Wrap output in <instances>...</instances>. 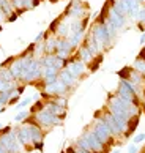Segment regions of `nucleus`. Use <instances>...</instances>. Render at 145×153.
I'll list each match as a JSON object with an SVG mask.
<instances>
[{"label":"nucleus","mask_w":145,"mask_h":153,"mask_svg":"<svg viewBox=\"0 0 145 153\" xmlns=\"http://www.w3.org/2000/svg\"><path fill=\"white\" fill-rule=\"evenodd\" d=\"M63 14L68 16L70 19H84V18L90 16V8L82 0H70V3L65 8Z\"/></svg>","instance_id":"f257e3e1"},{"label":"nucleus","mask_w":145,"mask_h":153,"mask_svg":"<svg viewBox=\"0 0 145 153\" xmlns=\"http://www.w3.org/2000/svg\"><path fill=\"white\" fill-rule=\"evenodd\" d=\"M92 129H93V133L98 136V139L101 140V142L107 147L110 142H112V139H114V136H112V133H110V129H109V126H107V123L104 122V118L101 117V114L99 115H96V118L93 120V123H92V126H90Z\"/></svg>","instance_id":"f03ea898"},{"label":"nucleus","mask_w":145,"mask_h":153,"mask_svg":"<svg viewBox=\"0 0 145 153\" xmlns=\"http://www.w3.org/2000/svg\"><path fill=\"white\" fill-rule=\"evenodd\" d=\"M70 22H71V19L68 18V16L62 14L58 19L54 21V24L51 25V32L58 38H66L71 33L70 32Z\"/></svg>","instance_id":"7ed1b4c3"},{"label":"nucleus","mask_w":145,"mask_h":153,"mask_svg":"<svg viewBox=\"0 0 145 153\" xmlns=\"http://www.w3.org/2000/svg\"><path fill=\"white\" fill-rule=\"evenodd\" d=\"M82 137H84V140L87 142L88 150H92V152H95V153H103V152H104L106 145L98 139V136L93 133L92 128H87L85 131L82 133Z\"/></svg>","instance_id":"20e7f679"},{"label":"nucleus","mask_w":145,"mask_h":153,"mask_svg":"<svg viewBox=\"0 0 145 153\" xmlns=\"http://www.w3.org/2000/svg\"><path fill=\"white\" fill-rule=\"evenodd\" d=\"M87 63H84L82 60H79L77 57H71L68 62H66V68L74 74L76 77H84L85 76V73H87Z\"/></svg>","instance_id":"39448f33"},{"label":"nucleus","mask_w":145,"mask_h":153,"mask_svg":"<svg viewBox=\"0 0 145 153\" xmlns=\"http://www.w3.org/2000/svg\"><path fill=\"white\" fill-rule=\"evenodd\" d=\"M58 79L65 84V85H68L71 90L74 88V87L77 85V84H79V81H81V79H79V77H76V76L72 74V73H71L66 66H65V68H62V70L58 71Z\"/></svg>","instance_id":"423d86ee"},{"label":"nucleus","mask_w":145,"mask_h":153,"mask_svg":"<svg viewBox=\"0 0 145 153\" xmlns=\"http://www.w3.org/2000/svg\"><path fill=\"white\" fill-rule=\"evenodd\" d=\"M76 57L79 59V60H82L84 63H87V65H90L92 62H96V60H98V59L93 57V54L90 52V51H88V48H87L84 43L76 49Z\"/></svg>","instance_id":"0eeeda50"},{"label":"nucleus","mask_w":145,"mask_h":153,"mask_svg":"<svg viewBox=\"0 0 145 153\" xmlns=\"http://www.w3.org/2000/svg\"><path fill=\"white\" fill-rule=\"evenodd\" d=\"M58 79V70H55L54 66H47V68H43L41 71V81L43 85L44 84H51L54 81H57Z\"/></svg>","instance_id":"6e6552de"},{"label":"nucleus","mask_w":145,"mask_h":153,"mask_svg":"<svg viewBox=\"0 0 145 153\" xmlns=\"http://www.w3.org/2000/svg\"><path fill=\"white\" fill-rule=\"evenodd\" d=\"M85 33L87 32H76V33H70L68 36V41L71 43V46L74 48V49H77L81 46V44L84 43V38H85Z\"/></svg>","instance_id":"1a4fd4ad"},{"label":"nucleus","mask_w":145,"mask_h":153,"mask_svg":"<svg viewBox=\"0 0 145 153\" xmlns=\"http://www.w3.org/2000/svg\"><path fill=\"white\" fill-rule=\"evenodd\" d=\"M0 79H2V81H5V82H13V81H16L14 76H13V73H11V70H10V66H8V63L0 65Z\"/></svg>","instance_id":"9d476101"},{"label":"nucleus","mask_w":145,"mask_h":153,"mask_svg":"<svg viewBox=\"0 0 145 153\" xmlns=\"http://www.w3.org/2000/svg\"><path fill=\"white\" fill-rule=\"evenodd\" d=\"M132 68H134V70H137L139 73H145V55L141 52L139 54V57H136V60L132 62Z\"/></svg>","instance_id":"9b49d317"},{"label":"nucleus","mask_w":145,"mask_h":153,"mask_svg":"<svg viewBox=\"0 0 145 153\" xmlns=\"http://www.w3.org/2000/svg\"><path fill=\"white\" fill-rule=\"evenodd\" d=\"M14 93V88H10V90H3L0 92V106H8L11 96Z\"/></svg>","instance_id":"f8f14e48"},{"label":"nucleus","mask_w":145,"mask_h":153,"mask_svg":"<svg viewBox=\"0 0 145 153\" xmlns=\"http://www.w3.org/2000/svg\"><path fill=\"white\" fill-rule=\"evenodd\" d=\"M29 117H32V112H30L29 109H19V112L14 115L13 120H14V122H25Z\"/></svg>","instance_id":"ddd939ff"},{"label":"nucleus","mask_w":145,"mask_h":153,"mask_svg":"<svg viewBox=\"0 0 145 153\" xmlns=\"http://www.w3.org/2000/svg\"><path fill=\"white\" fill-rule=\"evenodd\" d=\"M54 103L55 104H58L60 107H65V109H66V107H68V96H66V95H60V96H54Z\"/></svg>","instance_id":"4468645a"},{"label":"nucleus","mask_w":145,"mask_h":153,"mask_svg":"<svg viewBox=\"0 0 145 153\" xmlns=\"http://www.w3.org/2000/svg\"><path fill=\"white\" fill-rule=\"evenodd\" d=\"M30 104H33V100H32V96H27V98H24L22 101H19V103L16 104V107H18V109H27Z\"/></svg>","instance_id":"2eb2a0df"},{"label":"nucleus","mask_w":145,"mask_h":153,"mask_svg":"<svg viewBox=\"0 0 145 153\" xmlns=\"http://www.w3.org/2000/svg\"><path fill=\"white\" fill-rule=\"evenodd\" d=\"M145 142V133H139L132 137V144H142Z\"/></svg>","instance_id":"dca6fc26"},{"label":"nucleus","mask_w":145,"mask_h":153,"mask_svg":"<svg viewBox=\"0 0 145 153\" xmlns=\"http://www.w3.org/2000/svg\"><path fill=\"white\" fill-rule=\"evenodd\" d=\"M46 35H47V33L46 32H40V33H38V35L35 36V39H33V43H41V41H44V38H46Z\"/></svg>","instance_id":"f3484780"},{"label":"nucleus","mask_w":145,"mask_h":153,"mask_svg":"<svg viewBox=\"0 0 145 153\" xmlns=\"http://www.w3.org/2000/svg\"><path fill=\"white\" fill-rule=\"evenodd\" d=\"M141 150L137 149V144H131L129 147H128V152L126 153H139Z\"/></svg>","instance_id":"a211bd4d"},{"label":"nucleus","mask_w":145,"mask_h":153,"mask_svg":"<svg viewBox=\"0 0 145 153\" xmlns=\"http://www.w3.org/2000/svg\"><path fill=\"white\" fill-rule=\"evenodd\" d=\"M43 147H44V142H43V140H41V142L33 144V149H36V150H43Z\"/></svg>","instance_id":"6ab92c4d"},{"label":"nucleus","mask_w":145,"mask_h":153,"mask_svg":"<svg viewBox=\"0 0 145 153\" xmlns=\"http://www.w3.org/2000/svg\"><path fill=\"white\" fill-rule=\"evenodd\" d=\"M139 43H141L142 46H145V30L142 32V35H141V39H139Z\"/></svg>","instance_id":"aec40b11"},{"label":"nucleus","mask_w":145,"mask_h":153,"mask_svg":"<svg viewBox=\"0 0 145 153\" xmlns=\"http://www.w3.org/2000/svg\"><path fill=\"white\" fill-rule=\"evenodd\" d=\"M0 153H8V152H7V149H5V147H3L2 144H0Z\"/></svg>","instance_id":"412c9836"},{"label":"nucleus","mask_w":145,"mask_h":153,"mask_svg":"<svg viewBox=\"0 0 145 153\" xmlns=\"http://www.w3.org/2000/svg\"><path fill=\"white\" fill-rule=\"evenodd\" d=\"M65 153H74V152H72V149H71V147H70V149H68V150H66Z\"/></svg>","instance_id":"4be33fe9"},{"label":"nucleus","mask_w":145,"mask_h":153,"mask_svg":"<svg viewBox=\"0 0 145 153\" xmlns=\"http://www.w3.org/2000/svg\"><path fill=\"white\" fill-rule=\"evenodd\" d=\"M112 153H120V150H114Z\"/></svg>","instance_id":"5701e85b"},{"label":"nucleus","mask_w":145,"mask_h":153,"mask_svg":"<svg viewBox=\"0 0 145 153\" xmlns=\"http://www.w3.org/2000/svg\"><path fill=\"white\" fill-rule=\"evenodd\" d=\"M2 128H3V125H2V123H0V131H2Z\"/></svg>","instance_id":"b1692460"},{"label":"nucleus","mask_w":145,"mask_h":153,"mask_svg":"<svg viewBox=\"0 0 145 153\" xmlns=\"http://www.w3.org/2000/svg\"><path fill=\"white\" fill-rule=\"evenodd\" d=\"M144 76H145V73H144Z\"/></svg>","instance_id":"393cba45"}]
</instances>
